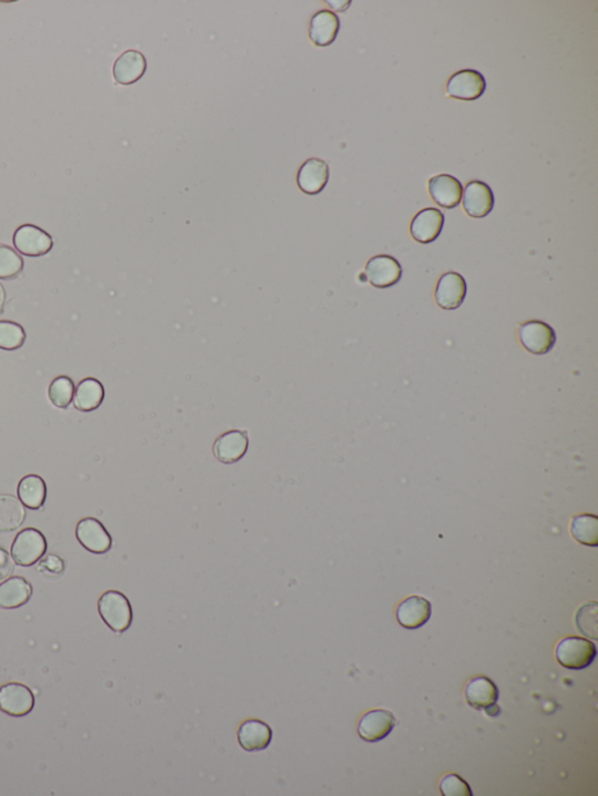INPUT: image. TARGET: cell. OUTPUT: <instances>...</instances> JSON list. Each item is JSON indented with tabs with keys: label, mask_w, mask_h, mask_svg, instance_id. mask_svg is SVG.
<instances>
[{
	"label": "cell",
	"mask_w": 598,
	"mask_h": 796,
	"mask_svg": "<svg viewBox=\"0 0 598 796\" xmlns=\"http://www.w3.org/2000/svg\"><path fill=\"white\" fill-rule=\"evenodd\" d=\"M576 625L585 636L597 639V604L595 601L585 605L581 610H579L578 615H576Z\"/></svg>",
	"instance_id": "obj_30"
},
{
	"label": "cell",
	"mask_w": 598,
	"mask_h": 796,
	"mask_svg": "<svg viewBox=\"0 0 598 796\" xmlns=\"http://www.w3.org/2000/svg\"><path fill=\"white\" fill-rule=\"evenodd\" d=\"M339 29V17L331 11L322 10L311 18L309 38L315 46L328 47L335 43Z\"/></svg>",
	"instance_id": "obj_21"
},
{
	"label": "cell",
	"mask_w": 598,
	"mask_h": 796,
	"mask_svg": "<svg viewBox=\"0 0 598 796\" xmlns=\"http://www.w3.org/2000/svg\"><path fill=\"white\" fill-rule=\"evenodd\" d=\"M468 285L461 274H444L438 282L435 290V299L438 305L443 310H456L463 304L467 297Z\"/></svg>",
	"instance_id": "obj_11"
},
{
	"label": "cell",
	"mask_w": 598,
	"mask_h": 796,
	"mask_svg": "<svg viewBox=\"0 0 598 796\" xmlns=\"http://www.w3.org/2000/svg\"><path fill=\"white\" fill-rule=\"evenodd\" d=\"M47 552V539L35 528H27L17 534L11 546V557L19 567L28 568L39 562Z\"/></svg>",
	"instance_id": "obj_3"
},
{
	"label": "cell",
	"mask_w": 598,
	"mask_h": 796,
	"mask_svg": "<svg viewBox=\"0 0 598 796\" xmlns=\"http://www.w3.org/2000/svg\"><path fill=\"white\" fill-rule=\"evenodd\" d=\"M463 208L473 219L486 218L494 207L493 189L485 182L475 180L469 182L463 190Z\"/></svg>",
	"instance_id": "obj_14"
},
{
	"label": "cell",
	"mask_w": 598,
	"mask_h": 796,
	"mask_svg": "<svg viewBox=\"0 0 598 796\" xmlns=\"http://www.w3.org/2000/svg\"><path fill=\"white\" fill-rule=\"evenodd\" d=\"M330 178V167L326 161L310 158L304 161L297 174V186L307 196H317L324 190Z\"/></svg>",
	"instance_id": "obj_13"
},
{
	"label": "cell",
	"mask_w": 598,
	"mask_h": 796,
	"mask_svg": "<svg viewBox=\"0 0 598 796\" xmlns=\"http://www.w3.org/2000/svg\"><path fill=\"white\" fill-rule=\"evenodd\" d=\"M98 614L106 626L116 633L130 629L134 614L126 594L116 590L106 591L97 603Z\"/></svg>",
	"instance_id": "obj_1"
},
{
	"label": "cell",
	"mask_w": 598,
	"mask_h": 796,
	"mask_svg": "<svg viewBox=\"0 0 598 796\" xmlns=\"http://www.w3.org/2000/svg\"><path fill=\"white\" fill-rule=\"evenodd\" d=\"M470 706L476 710L485 711L491 717H497L501 710L497 706L499 691L497 685L489 677L478 676L472 678L465 688Z\"/></svg>",
	"instance_id": "obj_8"
},
{
	"label": "cell",
	"mask_w": 598,
	"mask_h": 796,
	"mask_svg": "<svg viewBox=\"0 0 598 796\" xmlns=\"http://www.w3.org/2000/svg\"><path fill=\"white\" fill-rule=\"evenodd\" d=\"M40 570L45 574L60 575L65 570L64 560L58 556L50 555L45 560H40Z\"/></svg>",
	"instance_id": "obj_32"
},
{
	"label": "cell",
	"mask_w": 598,
	"mask_h": 796,
	"mask_svg": "<svg viewBox=\"0 0 598 796\" xmlns=\"http://www.w3.org/2000/svg\"><path fill=\"white\" fill-rule=\"evenodd\" d=\"M17 491L21 504L31 511H38L45 505L47 486L38 475H25L18 483Z\"/></svg>",
	"instance_id": "obj_24"
},
{
	"label": "cell",
	"mask_w": 598,
	"mask_h": 796,
	"mask_svg": "<svg viewBox=\"0 0 598 796\" xmlns=\"http://www.w3.org/2000/svg\"><path fill=\"white\" fill-rule=\"evenodd\" d=\"M431 616V601L423 597L412 596L403 600L396 610V619L407 630H417L424 626Z\"/></svg>",
	"instance_id": "obj_19"
},
{
	"label": "cell",
	"mask_w": 598,
	"mask_h": 796,
	"mask_svg": "<svg viewBox=\"0 0 598 796\" xmlns=\"http://www.w3.org/2000/svg\"><path fill=\"white\" fill-rule=\"evenodd\" d=\"M249 432L247 430H229L223 432L213 444L215 460L225 465H232L247 453Z\"/></svg>",
	"instance_id": "obj_10"
},
{
	"label": "cell",
	"mask_w": 598,
	"mask_h": 796,
	"mask_svg": "<svg viewBox=\"0 0 598 796\" xmlns=\"http://www.w3.org/2000/svg\"><path fill=\"white\" fill-rule=\"evenodd\" d=\"M13 245L21 255L40 257L52 251L54 242L52 236L40 227L23 225L14 231Z\"/></svg>",
	"instance_id": "obj_6"
},
{
	"label": "cell",
	"mask_w": 598,
	"mask_h": 796,
	"mask_svg": "<svg viewBox=\"0 0 598 796\" xmlns=\"http://www.w3.org/2000/svg\"><path fill=\"white\" fill-rule=\"evenodd\" d=\"M439 790L444 796H472L471 788L457 774H447L439 784Z\"/></svg>",
	"instance_id": "obj_31"
},
{
	"label": "cell",
	"mask_w": 598,
	"mask_h": 796,
	"mask_svg": "<svg viewBox=\"0 0 598 796\" xmlns=\"http://www.w3.org/2000/svg\"><path fill=\"white\" fill-rule=\"evenodd\" d=\"M74 383L69 376L61 375L55 377L49 387V398L50 403L58 409H67L74 398Z\"/></svg>",
	"instance_id": "obj_27"
},
{
	"label": "cell",
	"mask_w": 598,
	"mask_h": 796,
	"mask_svg": "<svg viewBox=\"0 0 598 796\" xmlns=\"http://www.w3.org/2000/svg\"><path fill=\"white\" fill-rule=\"evenodd\" d=\"M27 332L23 326L11 321H0V350L17 351L24 346Z\"/></svg>",
	"instance_id": "obj_29"
},
{
	"label": "cell",
	"mask_w": 598,
	"mask_h": 796,
	"mask_svg": "<svg viewBox=\"0 0 598 796\" xmlns=\"http://www.w3.org/2000/svg\"><path fill=\"white\" fill-rule=\"evenodd\" d=\"M6 302V292L4 286L0 284V313L3 312L4 305H5Z\"/></svg>",
	"instance_id": "obj_34"
},
{
	"label": "cell",
	"mask_w": 598,
	"mask_h": 796,
	"mask_svg": "<svg viewBox=\"0 0 598 796\" xmlns=\"http://www.w3.org/2000/svg\"><path fill=\"white\" fill-rule=\"evenodd\" d=\"M24 271V259L10 245L0 243V280L13 281Z\"/></svg>",
	"instance_id": "obj_28"
},
{
	"label": "cell",
	"mask_w": 598,
	"mask_h": 796,
	"mask_svg": "<svg viewBox=\"0 0 598 796\" xmlns=\"http://www.w3.org/2000/svg\"><path fill=\"white\" fill-rule=\"evenodd\" d=\"M27 519V509L13 495H0V533L17 530Z\"/></svg>",
	"instance_id": "obj_25"
},
{
	"label": "cell",
	"mask_w": 598,
	"mask_h": 796,
	"mask_svg": "<svg viewBox=\"0 0 598 796\" xmlns=\"http://www.w3.org/2000/svg\"><path fill=\"white\" fill-rule=\"evenodd\" d=\"M14 570L12 560L5 549L0 548V581L9 577Z\"/></svg>",
	"instance_id": "obj_33"
},
{
	"label": "cell",
	"mask_w": 598,
	"mask_h": 796,
	"mask_svg": "<svg viewBox=\"0 0 598 796\" xmlns=\"http://www.w3.org/2000/svg\"><path fill=\"white\" fill-rule=\"evenodd\" d=\"M485 90V77L473 69L457 72L447 83V94L454 100L476 101L483 97Z\"/></svg>",
	"instance_id": "obj_7"
},
{
	"label": "cell",
	"mask_w": 598,
	"mask_h": 796,
	"mask_svg": "<svg viewBox=\"0 0 598 796\" xmlns=\"http://www.w3.org/2000/svg\"><path fill=\"white\" fill-rule=\"evenodd\" d=\"M571 537L583 545L596 548L598 545V517L592 514H581L571 521Z\"/></svg>",
	"instance_id": "obj_26"
},
{
	"label": "cell",
	"mask_w": 598,
	"mask_h": 796,
	"mask_svg": "<svg viewBox=\"0 0 598 796\" xmlns=\"http://www.w3.org/2000/svg\"><path fill=\"white\" fill-rule=\"evenodd\" d=\"M105 396L104 384L94 377H87L81 381L76 387L73 405L76 410L91 413V411L100 408L105 401Z\"/></svg>",
	"instance_id": "obj_23"
},
{
	"label": "cell",
	"mask_w": 598,
	"mask_h": 796,
	"mask_svg": "<svg viewBox=\"0 0 598 796\" xmlns=\"http://www.w3.org/2000/svg\"><path fill=\"white\" fill-rule=\"evenodd\" d=\"M518 336L524 350L534 355L549 353L556 343V334L552 326L540 321L524 322L519 328Z\"/></svg>",
	"instance_id": "obj_4"
},
{
	"label": "cell",
	"mask_w": 598,
	"mask_h": 796,
	"mask_svg": "<svg viewBox=\"0 0 598 796\" xmlns=\"http://www.w3.org/2000/svg\"><path fill=\"white\" fill-rule=\"evenodd\" d=\"M32 594L33 588L27 579L20 576L7 578L0 584V608L14 610L24 607L31 599Z\"/></svg>",
	"instance_id": "obj_22"
},
{
	"label": "cell",
	"mask_w": 598,
	"mask_h": 796,
	"mask_svg": "<svg viewBox=\"0 0 598 796\" xmlns=\"http://www.w3.org/2000/svg\"><path fill=\"white\" fill-rule=\"evenodd\" d=\"M394 726L395 717L391 711L372 710L359 722L358 733L365 742L377 743L391 735Z\"/></svg>",
	"instance_id": "obj_15"
},
{
	"label": "cell",
	"mask_w": 598,
	"mask_h": 796,
	"mask_svg": "<svg viewBox=\"0 0 598 796\" xmlns=\"http://www.w3.org/2000/svg\"><path fill=\"white\" fill-rule=\"evenodd\" d=\"M443 226V213L438 208H425L410 223V234L418 243L428 244L438 240Z\"/></svg>",
	"instance_id": "obj_16"
},
{
	"label": "cell",
	"mask_w": 598,
	"mask_h": 796,
	"mask_svg": "<svg viewBox=\"0 0 598 796\" xmlns=\"http://www.w3.org/2000/svg\"><path fill=\"white\" fill-rule=\"evenodd\" d=\"M428 189L431 199L439 207L447 209L456 208L461 204L462 196H463V186L460 180L449 174L432 177L429 180Z\"/></svg>",
	"instance_id": "obj_17"
},
{
	"label": "cell",
	"mask_w": 598,
	"mask_h": 796,
	"mask_svg": "<svg viewBox=\"0 0 598 796\" xmlns=\"http://www.w3.org/2000/svg\"><path fill=\"white\" fill-rule=\"evenodd\" d=\"M146 67L148 64L141 51L132 50L124 51L113 64V79L122 86H130L142 79Z\"/></svg>",
	"instance_id": "obj_20"
},
{
	"label": "cell",
	"mask_w": 598,
	"mask_h": 796,
	"mask_svg": "<svg viewBox=\"0 0 598 796\" xmlns=\"http://www.w3.org/2000/svg\"><path fill=\"white\" fill-rule=\"evenodd\" d=\"M273 739V730L260 719H247L237 730V742L247 752L266 750Z\"/></svg>",
	"instance_id": "obj_18"
},
{
	"label": "cell",
	"mask_w": 598,
	"mask_h": 796,
	"mask_svg": "<svg viewBox=\"0 0 598 796\" xmlns=\"http://www.w3.org/2000/svg\"><path fill=\"white\" fill-rule=\"evenodd\" d=\"M75 535L80 545L89 553L104 555L112 549V535L105 529L104 523L95 517L80 520Z\"/></svg>",
	"instance_id": "obj_9"
},
{
	"label": "cell",
	"mask_w": 598,
	"mask_h": 796,
	"mask_svg": "<svg viewBox=\"0 0 598 796\" xmlns=\"http://www.w3.org/2000/svg\"><path fill=\"white\" fill-rule=\"evenodd\" d=\"M366 277L374 288H391L401 280L402 267L394 257L374 256L366 264Z\"/></svg>",
	"instance_id": "obj_12"
},
{
	"label": "cell",
	"mask_w": 598,
	"mask_h": 796,
	"mask_svg": "<svg viewBox=\"0 0 598 796\" xmlns=\"http://www.w3.org/2000/svg\"><path fill=\"white\" fill-rule=\"evenodd\" d=\"M35 695L27 685L10 682L0 687V711L9 716H27L35 709Z\"/></svg>",
	"instance_id": "obj_5"
},
{
	"label": "cell",
	"mask_w": 598,
	"mask_h": 796,
	"mask_svg": "<svg viewBox=\"0 0 598 796\" xmlns=\"http://www.w3.org/2000/svg\"><path fill=\"white\" fill-rule=\"evenodd\" d=\"M596 655V645L579 637L564 638L555 649L557 662L571 670H582L592 666Z\"/></svg>",
	"instance_id": "obj_2"
}]
</instances>
